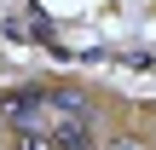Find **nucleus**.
I'll return each instance as SVG.
<instances>
[{"label":"nucleus","mask_w":156,"mask_h":150,"mask_svg":"<svg viewBox=\"0 0 156 150\" xmlns=\"http://www.w3.org/2000/svg\"><path fill=\"white\" fill-rule=\"evenodd\" d=\"M0 116H6L12 127H41V116H46V92H41V87H12V92L0 98Z\"/></svg>","instance_id":"nucleus-1"},{"label":"nucleus","mask_w":156,"mask_h":150,"mask_svg":"<svg viewBox=\"0 0 156 150\" xmlns=\"http://www.w3.org/2000/svg\"><path fill=\"white\" fill-rule=\"evenodd\" d=\"M46 139H52V150H93V127L87 121H58Z\"/></svg>","instance_id":"nucleus-2"},{"label":"nucleus","mask_w":156,"mask_h":150,"mask_svg":"<svg viewBox=\"0 0 156 150\" xmlns=\"http://www.w3.org/2000/svg\"><path fill=\"white\" fill-rule=\"evenodd\" d=\"M12 150H52V139H46V127H17Z\"/></svg>","instance_id":"nucleus-3"},{"label":"nucleus","mask_w":156,"mask_h":150,"mask_svg":"<svg viewBox=\"0 0 156 150\" xmlns=\"http://www.w3.org/2000/svg\"><path fill=\"white\" fill-rule=\"evenodd\" d=\"M110 150H145L139 139H110Z\"/></svg>","instance_id":"nucleus-4"}]
</instances>
